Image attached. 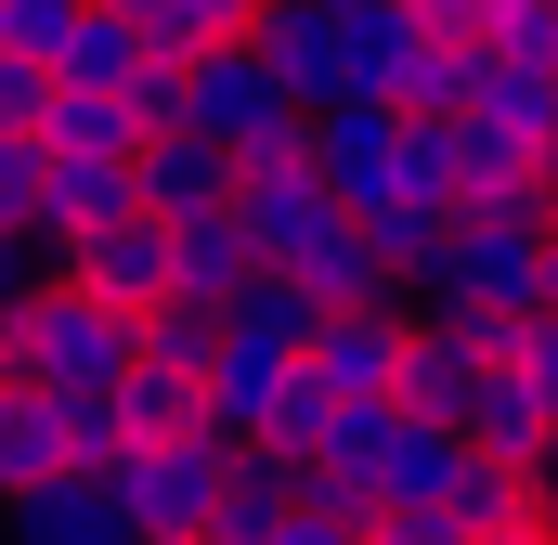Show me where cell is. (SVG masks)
I'll use <instances>...</instances> for the list:
<instances>
[{
  "label": "cell",
  "instance_id": "4dcf8cb0",
  "mask_svg": "<svg viewBox=\"0 0 558 545\" xmlns=\"http://www.w3.org/2000/svg\"><path fill=\"white\" fill-rule=\"evenodd\" d=\"M39 272H52V261H39V247H26V234H0V325H13V312H26V299H39Z\"/></svg>",
  "mask_w": 558,
  "mask_h": 545
},
{
  "label": "cell",
  "instance_id": "30bf717a",
  "mask_svg": "<svg viewBox=\"0 0 558 545\" xmlns=\"http://www.w3.org/2000/svg\"><path fill=\"white\" fill-rule=\"evenodd\" d=\"M234 221H247V247H260V261L286 272L299 247H312V234H325V221H338V208H325L312 156L286 143V156H247V169H234Z\"/></svg>",
  "mask_w": 558,
  "mask_h": 545
},
{
  "label": "cell",
  "instance_id": "cb8c5ba5",
  "mask_svg": "<svg viewBox=\"0 0 558 545\" xmlns=\"http://www.w3.org/2000/svg\"><path fill=\"white\" fill-rule=\"evenodd\" d=\"M441 520H454L468 545H507V533H533V481H520V468H481V455H468V481H454V507H441Z\"/></svg>",
  "mask_w": 558,
  "mask_h": 545
},
{
  "label": "cell",
  "instance_id": "52a82bcc",
  "mask_svg": "<svg viewBox=\"0 0 558 545\" xmlns=\"http://www.w3.org/2000/svg\"><path fill=\"white\" fill-rule=\"evenodd\" d=\"M299 390H325L338 415L390 403V390H403V312H325V325L299 338Z\"/></svg>",
  "mask_w": 558,
  "mask_h": 545
},
{
  "label": "cell",
  "instance_id": "603a6c76",
  "mask_svg": "<svg viewBox=\"0 0 558 545\" xmlns=\"http://www.w3.org/2000/svg\"><path fill=\"white\" fill-rule=\"evenodd\" d=\"M143 65H169V52H143L118 13H92V0H78V39H65V65H52V92H131Z\"/></svg>",
  "mask_w": 558,
  "mask_h": 545
},
{
  "label": "cell",
  "instance_id": "e0dca14e",
  "mask_svg": "<svg viewBox=\"0 0 558 545\" xmlns=\"http://www.w3.org/2000/svg\"><path fill=\"white\" fill-rule=\"evenodd\" d=\"M52 481H78V441H65V403L13 390V403H0V520H13V507H39Z\"/></svg>",
  "mask_w": 558,
  "mask_h": 545
},
{
  "label": "cell",
  "instance_id": "836d02e7",
  "mask_svg": "<svg viewBox=\"0 0 558 545\" xmlns=\"http://www.w3.org/2000/svg\"><path fill=\"white\" fill-rule=\"evenodd\" d=\"M377 545H468V533H454L441 507H416V520H377Z\"/></svg>",
  "mask_w": 558,
  "mask_h": 545
},
{
  "label": "cell",
  "instance_id": "ba28073f",
  "mask_svg": "<svg viewBox=\"0 0 558 545\" xmlns=\"http://www.w3.org/2000/svg\"><path fill=\"white\" fill-rule=\"evenodd\" d=\"M481 364H494V325H468V312H403V390H390V403L428 415V428H454L468 390H481Z\"/></svg>",
  "mask_w": 558,
  "mask_h": 545
},
{
  "label": "cell",
  "instance_id": "3957f363",
  "mask_svg": "<svg viewBox=\"0 0 558 545\" xmlns=\"http://www.w3.org/2000/svg\"><path fill=\"white\" fill-rule=\"evenodd\" d=\"M0 338H13V377H26L39 403H92V390H118L143 364V325L105 312L92 286H65V272H39V299H26Z\"/></svg>",
  "mask_w": 558,
  "mask_h": 545
},
{
  "label": "cell",
  "instance_id": "277c9868",
  "mask_svg": "<svg viewBox=\"0 0 558 545\" xmlns=\"http://www.w3.org/2000/svg\"><path fill=\"white\" fill-rule=\"evenodd\" d=\"M105 481H118V507H131L143 545H208L221 481H234V441H221V428H195V441H143V455H118Z\"/></svg>",
  "mask_w": 558,
  "mask_h": 545
},
{
  "label": "cell",
  "instance_id": "9a60e30c",
  "mask_svg": "<svg viewBox=\"0 0 558 545\" xmlns=\"http://www.w3.org/2000/svg\"><path fill=\"white\" fill-rule=\"evenodd\" d=\"M131 182H143V221H208V208H234V156L195 143V131H156L131 156Z\"/></svg>",
  "mask_w": 558,
  "mask_h": 545
},
{
  "label": "cell",
  "instance_id": "8fae6325",
  "mask_svg": "<svg viewBox=\"0 0 558 545\" xmlns=\"http://www.w3.org/2000/svg\"><path fill=\"white\" fill-rule=\"evenodd\" d=\"M131 208H143V182L118 169V156H52V195H39V234H26V247L65 272L105 221H131Z\"/></svg>",
  "mask_w": 558,
  "mask_h": 545
},
{
  "label": "cell",
  "instance_id": "f1b7e54d",
  "mask_svg": "<svg viewBox=\"0 0 558 545\" xmlns=\"http://www.w3.org/2000/svg\"><path fill=\"white\" fill-rule=\"evenodd\" d=\"M39 195H52V143H0V234H39Z\"/></svg>",
  "mask_w": 558,
  "mask_h": 545
},
{
  "label": "cell",
  "instance_id": "5b68a950",
  "mask_svg": "<svg viewBox=\"0 0 558 545\" xmlns=\"http://www.w3.org/2000/svg\"><path fill=\"white\" fill-rule=\"evenodd\" d=\"M182 131H195V143H221V156L247 169V156H286L312 118L274 92V65H260L247 39H221V52H195V65H182Z\"/></svg>",
  "mask_w": 558,
  "mask_h": 545
},
{
  "label": "cell",
  "instance_id": "4fadbf2b",
  "mask_svg": "<svg viewBox=\"0 0 558 545\" xmlns=\"http://www.w3.org/2000/svg\"><path fill=\"white\" fill-rule=\"evenodd\" d=\"M247 52L274 65V92L299 118H325V105H351L338 92V26H325V0H260V26H247Z\"/></svg>",
  "mask_w": 558,
  "mask_h": 545
},
{
  "label": "cell",
  "instance_id": "ffe728a7",
  "mask_svg": "<svg viewBox=\"0 0 558 545\" xmlns=\"http://www.w3.org/2000/svg\"><path fill=\"white\" fill-rule=\"evenodd\" d=\"M286 520H299V468H286V455H234V481H221V520H208V545H274Z\"/></svg>",
  "mask_w": 558,
  "mask_h": 545
},
{
  "label": "cell",
  "instance_id": "8992f818",
  "mask_svg": "<svg viewBox=\"0 0 558 545\" xmlns=\"http://www.w3.org/2000/svg\"><path fill=\"white\" fill-rule=\"evenodd\" d=\"M299 156H312V182H325L338 221H377V208L403 195V118H390V105H325V118L299 131Z\"/></svg>",
  "mask_w": 558,
  "mask_h": 545
},
{
  "label": "cell",
  "instance_id": "5bb4252c",
  "mask_svg": "<svg viewBox=\"0 0 558 545\" xmlns=\"http://www.w3.org/2000/svg\"><path fill=\"white\" fill-rule=\"evenodd\" d=\"M325 26H338V92L351 105H390L403 92V65H416V0H325Z\"/></svg>",
  "mask_w": 558,
  "mask_h": 545
},
{
  "label": "cell",
  "instance_id": "9c48e42d",
  "mask_svg": "<svg viewBox=\"0 0 558 545\" xmlns=\"http://www.w3.org/2000/svg\"><path fill=\"white\" fill-rule=\"evenodd\" d=\"M286 286L312 299V325H325V312H403V272L377 247V221H325V234L286 261Z\"/></svg>",
  "mask_w": 558,
  "mask_h": 545
},
{
  "label": "cell",
  "instance_id": "4316f807",
  "mask_svg": "<svg viewBox=\"0 0 558 545\" xmlns=\"http://www.w3.org/2000/svg\"><path fill=\"white\" fill-rule=\"evenodd\" d=\"M494 364L533 390V403L558 415V312H533V325H494Z\"/></svg>",
  "mask_w": 558,
  "mask_h": 545
},
{
  "label": "cell",
  "instance_id": "d590c367",
  "mask_svg": "<svg viewBox=\"0 0 558 545\" xmlns=\"http://www.w3.org/2000/svg\"><path fill=\"white\" fill-rule=\"evenodd\" d=\"M13 390H26V377H13V338H0V403H13Z\"/></svg>",
  "mask_w": 558,
  "mask_h": 545
},
{
  "label": "cell",
  "instance_id": "7402d4cb",
  "mask_svg": "<svg viewBox=\"0 0 558 545\" xmlns=\"http://www.w3.org/2000/svg\"><path fill=\"white\" fill-rule=\"evenodd\" d=\"M39 143H52V156H118V169H131V156H143V118H131V92H52Z\"/></svg>",
  "mask_w": 558,
  "mask_h": 545
},
{
  "label": "cell",
  "instance_id": "f546056e",
  "mask_svg": "<svg viewBox=\"0 0 558 545\" xmlns=\"http://www.w3.org/2000/svg\"><path fill=\"white\" fill-rule=\"evenodd\" d=\"M39 118H52V78L39 65H0V143H39Z\"/></svg>",
  "mask_w": 558,
  "mask_h": 545
},
{
  "label": "cell",
  "instance_id": "484cf974",
  "mask_svg": "<svg viewBox=\"0 0 558 545\" xmlns=\"http://www.w3.org/2000/svg\"><path fill=\"white\" fill-rule=\"evenodd\" d=\"M481 65H520V78H546V65H558V0H494V39H481Z\"/></svg>",
  "mask_w": 558,
  "mask_h": 545
},
{
  "label": "cell",
  "instance_id": "83f0119b",
  "mask_svg": "<svg viewBox=\"0 0 558 545\" xmlns=\"http://www.w3.org/2000/svg\"><path fill=\"white\" fill-rule=\"evenodd\" d=\"M208 338H221V312H195V299L143 312V364H182V377H208Z\"/></svg>",
  "mask_w": 558,
  "mask_h": 545
},
{
  "label": "cell",
  "instance_id": "d6a6232c",
  "mask_svg": "<svg viewBox=\"0 0 558 545\" xmlns=\"http://www.w3.org/2000/svg\"><path fill=\"white\" fill-rule=\"evenodd\" d=\"M247 26H260V0H195V39H208V52H221V39H247Z\"/></svg>",
  "mask_w": 558,
  "mask_h": 545
},
{
  "label": "cell",
  "instance_id": "6da1fadb",
  "mask_svg": "<svg viewBox=\"0 0 558 545\" xmlns=\"http://www.w3.org/2000/svg\"><path fill=\"white\" fill-rule=\"evenodd\" d=\"M546 247H558V195H507V208H468L441 234V261L416 272L403 312H468V325H533L546 312Z\"/></svg>",
  "mask_w": 558,
  "mask_h": 545
},
{
  "label": "cell",
  "instance_id": "e575fe53",
  "mask_svg": "<svg viewBox=\"0 0 558 545\" xmlns=\"http://www.w3.org/2000/svg\"><path fill=\"white\" fill-rule=\"evenodd\" d=\"M533 494H558V428H546V468H533Z\"/></svg>",
  "mask_w": 558,
  "mask_h": 545
},
{
  "label": "cell",
  "instance_id": "2e32d148",
  "mask_svg": "<svg viewBox=\"0 0 558 545\" xmlns=\"http://www.w3.org/2000/svg\"><path fill=\"white\" fill-rule=\"evenodd\" d=\"M260 272H274V261L247 247V221H234V208H208V221H169V286H182L195 312H234Z\"/></svg>",
  "mask_w": 558,
  "mask_h": 545
},
{
  "label": "cell",
  "instance_id": "8d00e7d4",
  "mask_svg": "<svg viewBox=\"0 0 558 545\" xmlns=\"http://www.w3.org/2000/svg\"><path fill=\"white\" fill-rule=\"evenodd\" d=\"M546 312H558V247H546Z\"/></svg>",
  "mask_w": 558,
  "mask_h": 545
},
{
  "label": "cell",
  "instance_id": "d6986e66",
  "mask_svg": "<svg viewBox=\"0 0 558 545\" xmlns=\"http://www.w3.org/2000/svg\"><path fill=\"white\" fill-rule=\"evenodd\" d=\"M0 545H143V533H131V507H118V481H92V468H78V481H52L39 507H13Z\"/></svg>",
  "mask_w": 558,
  "mask_h": 545
},
{
  "label": "cell",
  "instance_id": "d4e9b609",
  "mask_svg": "<svg viewBox=\"0 0 558 545\" xmlns=\"http://www.w3.org/2000/svg\"><path fill=\"white\" fill-rule=\"evenodd\" d=\"M65 39H78V0H0V65H65Z\"/></svg>",
  "mask_w": 558,
  "mask_h": 545
},
{
  "label": "cell",
  "instance_id": "7a4b0ae2",
  "mask_svg": "<svg viewBox=\"0 0 558 545\" xmlns=\"http://www.w3.org/2000/svg\"><path fill=\"white\" fill-rule=\"evenodd\" d=\"M299 338H312V299H299L286 272H260V286L221 312V338H208V428H221L234 455L274 441L286 390H299Z\"/></svg>",
  "mask_w": 558,
  "mask_h": 545
},
{
  "label": "cell",
  "instance_id": "ac0fdd59",
  "mask_svg": "<svg viewBox=\"0 0 558 545\" xmlns=\"http://www.w3.org/2000/svg\"><path fill=\"white\" fill-rule=\"evenodd\" d=\"M546 428H558V415L533 403V390H520L507 364H481V390H468V415H454V441H468L481 468H520V481L546 468Z\"/></svg>",
  "mask_w": 558,
  "mask_h": 545
},
{
  "label": "cell",
  "instance_id": "44dd1931",
  "mask_svg": "<svg viewBox=\"0 0 558 545\" xmlns=\"http://www.w3.org/2000/svg\"><path fill=\"white\" fill-rule=\"evenodd\" d=\"M118 428H131V455H143V441H195V428H208V377L131 364V377H118Z\"/></svg>",
  "mask_w": 558,
  "mask_h": 545
},
{
  "label": "cell",
  "instance_id": "1f68e13d",
  "mask_svg": "<svg viewBox=\"0 0 558 545\" xmlns=\"http://www.w3.org/2000/svg\"><path fill=\"white\" fill-rule=\"evenodd\" d=\"M274 545H377V520H338V507H299Z\"/></svg>",
  "mask_w": 558,
  "mask_h": 545
},
{
  "label": "cell",
  "instance_id": "7c38bea8",
  "mask_svg": "<svg viewBox=\"0 0 558 545\" xmlns=\"http://www.w3.org/2000/svg\"><path fill=\"white\" fill-rule=\"evenodd\" d=\"M65 286H92V299H105V312H169V299H182V286H169V221H105V234H92V247H78V261H65Z\"/></svg>",
  "mask_w": 558,
  "mask_h": 545
},
{
  "label": "cell",
  "instance_id": "74e56055",
  "mask_svg": "<svg viewBox=\"0 0 558 545\" xmlns=\"http://www.w3.org/2000/svg\"><path fill=\"white\" fill-rule=\"evenodd\" d=\"M546 105H558V65H546Z\"/></svg>",
  "mask_w": 558,
  "mask_h": 545
}]
</instances>
